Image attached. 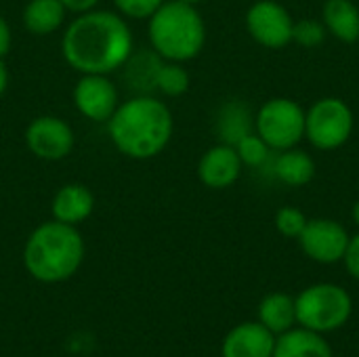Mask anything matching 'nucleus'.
Masks as SVG:
<instances>
[{"label":"nucleus","instance_id":"obj_1","mask_svg":"<svg viewBox=\"0 0 359 357\" xmlns=\"http://www.w3.org/2000/svg\"><path fill=\"white\" fill-rule=\"evenodd\" d=\"M135 53V36L118 11L93 8L76 15L61 36V55L78 74H105L122 69Z\"/></svg>","mask_w":359,"mask_h":357},{"label":"nucleus","instance_id":"obj_2","mask_svg":"<svg viewBox=\"0 0 359 357\" xmlns=\"http://www.w3.org/2000/svg\"><path fill=\"white\" fill-rule=\"evenodd\" d=\"M175 133L170 107L151 95H135L120 101L107 120V135L114 147L130 160H151L160 156Z\"/></svg>","mask_w":359,"mask_h":357},{"label":"nucleus","instance_id":"obj_3","mask_svg":"<svg viewBox=\"0 0 359 357\" xmlns=\"http://www.w3.org/2000/svg\"><path fill=\"white\" fill-rule=\"evenodd\" d=\"M84 261V240L78 227L46 221L40 223L25 240L23 265L27 274L42 284L69 280Z\"/></svg>","mask_w":359,"mask_h":357},{"label":"nucleus","instance_id":"obj_4","mask_svg":"<svg viewBox=\"0 0 359 357\" xmlns=\"http://www.w3.org/2000/svg\"><path fill=\"white\" fill-rule=\"evenodd\" d=\"M147 38L151 50L164 61L187 63L204 50L206 23L194 4L164 0V4L147 19Z\"/></svg>","mask_w":359,"mask_h":357},{"label":"nucleus","instance_id":"obj_5","mask_svg":"<svg viewBox=\"0 0 359 357\" xmlns=\"http://www.w3.org/2000/svg\"><path fill=\"white\" fill-rule=\"evenodd\" d=\"M294 307L297 322L318 335L339 330L353 311L349 292L337 284H316L305 288L294 299Z\"/></svg>","mask_w":359,"mask_h":357},{"label":"nucleus","instance_id":"obj_6","mask_svg":"<svg viewBox=\"0 0 359 357\" xmlns=\"http://www.w3.org/2000/svg\"><path fill=\"white\" fill-rule=\"evenodd\" d=\"M255 133L273 151L297 147L305 137V109L288 97L269 99L255 116Z\"/></svg>","mask_w":359,"mask_h":357},{"label":"nucleus","instance_id":"obj_7","mask_svg":"<svg viewBox=\"0 0 359 357\" xmlns=\"http://www.w3.org/2000/svg\"><path fill=\"white\" fill-rule=\"evenodd\" d=\"M353 112L349 103L339 97L318 99L305 112V137L322 151L343 147L353 133Z\"/></svg>","mask_w":359,"mask_h":357},{"label":"nucleus","instance_id":"obj_8","mask_svg":"<svg viewBox=\"0 0 359 357\" xmlns=\"http://www.w3.org/2000/svg\"><path fill=\"white\" fill-rule=\"evenodd\" d=\"M27 151L44 162H59L65 160L74 145L76 135L74 128L59 116H38L34 118L23 133Z\"/></svg>","mask_w":359,"mask_h":357},{"label":"nucleus","instance_id":"obj_9","mask_svg":"<svg viewBox=\"0 0 359 357\" xmlns=\"http://www.w3.org/2000/svg\"><path fill=\"white\" fill-rule=\"evenodd\" d=\"M72 99L80 116L97 124H107L120 105V90L105 74H80Z\"/></svg>","mask_w":359,"mask_h":357},{"label":"nucleus","instance_id":"obj_10","mask_svg":"<svg viewBox=\"0 0 359 357\" xmlns=\"http://www.w3.org/2000/svg\"><path fill=\"white\" fill-rule=\"evenodd\" d=\"M294 19L276 0H257L246 13V29L255 42L267 48H284L292 42Z\"/></svg>","mask_w":359,"mask_h":357},{"label":"nucleus","instance_id":"obj_11","mask_svg":"<svg viewBox=\"0 0 359 357\" xmlns=\"http://www.w3.org/2000/svg\"><path fill=\"white\" fill-rule=\"evenodd\" d=\"M299 242L309 259L330 265L343 261L345 248L349 244V234L334 219H311L299 236Z\"/></svg>","mask_w":359,"mask_h":357},{"label":"nucleus","instance_id":"obj_12","mask_svg":"<svg viewBox=\"0 0 359 357\" xmlns=\"http://www.w3.org/2000/svg\"><path fill=\"white\" fill-rule=\"evenodd\" d=\"M242 160L233 145L219 143L204 151L198 162V179L208 189H227L242 175Z\"/></svg>","mask_w":359,"mask_h":357},{"label":"nucleus","instance_id":"obj_13","mask_svg":"<svg viewBox=\"0 0 359 357\" xmlns=\"http://www.w3.org/2000/svg\"><path fill=\"white\" fill-rule=\"evenodd\" d=\"M276 335L261 322H246L229 330L223 341V357H273Z\"/></svg>","mask_w":359,"mask_h":357},{"label":"nucleus","instance_id":"obj_14","mask_svg":"<svg viewBox=\"0 0 359 357\" xmlns=\"http://www.w3.org/2000/svg\"><path fill=\"white\" fill-rule=\"evenodd\" d=\"M93 210H95V196L82 183H65L63 187L57 189L50 202L53 219L74 227L84 223L93 215Z\"/></svg>","mask_w":359,"mask_h":357},{"label":"nucleus","instance_id":"obj_15","mask_svg":"<svg viewBox=\"0 0 359 357\" xmlns=\"http://www.w3.org/2000/svg\"><path fill=\"white\" fill-rule=\"evenodd\" d=\"M67 8L61 0H27L23 6V27L34 36L55 34L65 25Z\"/></svg>","mask_w":359,"mask_h":357},{"label":"nucleus","instance_id":"obj_16","mask_svg":"<svg viewBox=\"0 0 359 357\" xmlns=\"http://www.w3.org/2000/svg\"><path fill=\"white\" fill-rule=\"evenodd\" d=\"M322 21L337 40L345 44L359 40V8L353 0H326Z\"/></svg>","mask_w":359,"mask_h":357},{"label":"nucleus","instance_id":"obj_17","mask_svg":"<svg viewBox=\"0 0 359 357\" xmlns=\"http://www.w3.org/2000/svg\"><path fill=\"white\" fill-rule=\"evenodd\" d=\"M273 357H332V351L322 335L299 328L276 339Z\"/></svg>","mask_w":359,"mask_h":357},{"label":"nucleus","instance_id":"obj_18","mask_svg":"<svg viewBox=\"0 0 359 357\" xmlns=\"http://www.w3.org/2000/svg\"><path fill=\"white\" fill-rule=\"evenodd\" d=\"M271 170H273V177L278 181H282L284 185L303 187V185H307L313 179L316 162H313V158L307 151L290 147V149L280 151V156L273 160Z\"/></svg>","mask_w":359,"mask_h":357},{"label":"nucleus","instance_id":"obj_19","mask_svg":"<svg viewBox=\"0 0 359 357\" xmlns=\"http://www.w3.org/2000/svg\"><path fill=\"white\" fill-rule=\"evenodd\" d=\"M259 322L271 330L276 337L292 330L294 322H297V307H294V299L286 292H273L267 295L261 305H259Z\"/></svg>","mask_w":359,"mask_h":357},{"label":"nucleus","instance_id":"obj_20","mask_svg":"<svg viewBox=\"0 0 359 357\" xmlns=\"http://www.w3.org/2000/svg\"><path fill=\"white\" fill-rule=\"evenodd\" d=\"M217 130L223 143L236 145L246 135L255 133V118L244 101H229L221 107L217 118Z\"/></svg>","mask_w":359,"mask_h":357},{"label":"nucleus","instance_id":"obj_21","mask_svg":"<svg viewBox=\"0 0 359 357\" xmlns=\"http://www.w3.org/2000/svg\"><path fill=\"white\" fill-rule=\"evenodd\" d=\"M162 63H164V59L156 50L133 53L124 65L126 82L130 84V88H137V90L149 95L147 90H156V78H158Z\"/></svg>","mask_w":359,"mask_h":357},{"label":"nucleus","instance_id":"obj_22","mask_svg":"<svg viewBox=\"0 0 359 357\" xmlns=\"http://www.w3.org/2000/svg\"><path fill=\"white\" fill-rule=\"evenodd\" d=\"M191 78L183 63L177 61H164L158 78H156V90L164 97H181L189 90Z\"/></svg>","mask_w":359,"mask_h":357},{"label":"nucleus","instance_id":"obj_23","mask_svg":"<svg viewBox=\"0 0 359 357\" xmlns=\"http://www.w3.org/2000/svg\"><path fill=\"white\" fill-rule=\"evenodd\" d=\"M236 151L242 160L244 166H250V168H261L269 162L271 158V147L257 135V133H250L246 135L244 139H240L236 145Z\"/></svg>","mask_w":359,"mask_h":357},{"label":"nucleus","instance_id":"obj_24","mask_svg":"<svg viewBox=\"0 0 359 357\" xmlns=\"http://www.w3.org/2000/svg\"><path fill=\"white\" fill-rule=\"evenodd\" d=\"M326 25L324 21L318 19H299L292 27V40L299 42L301 46L313 48L320 46L326 40Z\"/></svg>","mask_w":359,"mask_h":357},{"label":"nucleus","instance_id":"obj_25","mask_svg":"<svg viewBox=\"0 0 359 357\" xmlns=\"http://www.w3.org/2000/svg\"><path fill=\"white\" fill-rule=\"evenodd\" d=\"M307 221L309 219L303 215V210H299L294 206H284L276 215V227L284 238H299L303 234Z\"/></svg>","mask_w":359,"mask_h":357},{"label":"nucleus","instance_id":"obj_26","mask_svg":"<svg viewBox=\"0 0 359 357\" xmlns=\"http://www.w3.org/2000/svg\"><path fill=\"white\" fill-rule=\"evenodd\" d=\"M111 4L124 19L143 21L149 19L164 4V0H111Z\"/></svg>","mask_w":359,"mask_h":357},{"label":"nucleus","instance_id":"obj_27","mask_svg":"<svg viewBox=\"0 0 359 357\" xmlns=\"http://www.w3.org/2000/svg\"><path fill=\"white\" fill-rule=\"evenodd\" d=\"M343 261H345V267H347L349 276L359 280V234L349 238V244L345 248Z\"/></svg>","mask_w":359,"mask_h":357},{"label":"nucleus","instance_id":"obj_28","mask_svg":"<svg viewBox=\"0 0 359 357\" xmlns=\"http://www.w3.org/2000/svg\"><path fill=\"white\" fill-rule=\"evenodd\" d=\"M11 46H13V29L8 21L0 15V59H4L11 53Z\"/></svg>","mask_w":359,"mask_h":357},{"label":"nucleus","instance_id":"obj_29","mask_svg":"<svg viewBox=\"0 0 359 357\" xmlns=\"http://www.w3.org/2000/svg\"><path fill=\"white\" fill-rule=\"evenodd\" d=\"M61 2H63V6L67 8V13L80 15V13H86V11L97 8L101 0H61Z\"/></svg>","mask_w":359,"mask_h":357},{"label":"nucleus","instance_id":"obj_30","mask_svg":"<svg viewBox=\"0 0 359 357\" xmlns=\"http://www.w3.org/2000/svg\"><path fill=\"white\" fill-rule=\"evenodd\" d=\"M6 88H8V69H6L4 59H0V99L4 97Z\"/></svg>","mask_w":359,"mask_h":357},{"label":"nucleus","instance_id":"obj_31","mask_svg":"<svg viewBox=\"0 0 359 357\" xmlns=\"http://www.w3.org/2000/svg\"><path fill=\"white\" fill-rule=\"evenodd\" d=\"M351 217H353V223L359 227V200L353 204V210H351Z\"/></svg>","mask_w":359,"mask_h":357},{"label":"nucleus","instance_id":"obj_32","mask_svg":"<svg viewBox=\"0 0 359 357\" xmlns=\"http://www.w3.org/2000/svg\"><path fill=\"white\" fill-rule=\"evenodd\" d=\"M181 2H187V4H194V6H196V4H200V2H204V0H181Z\"/></svg>","mask_w":359,"mask_h":357},{"label":"nucleus","instance_id":"obj_33","mask_svg":"<svg viewBox=\"0 0 359 357\" xmlns=\"http://www.w3.org/2000/svg\"><path fill=\"white\" fill-rule=\"evenodd\" d=\"M358 42H359V40H358Z\"/></svg>","mask_w":359,"mask_h":357}]
</instances>
